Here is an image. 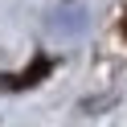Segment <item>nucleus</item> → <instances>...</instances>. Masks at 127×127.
Returning a JSON list of instances; mask_svg holds the SVG:
<instances>
[{
  "label": "nucleus",
  "mask_w": 127,
  "mask_h": 127,
  "mask_svg": "<svg viewBox=\"0 0 127 127\" xmlns=\"http://www.w3.org/2000/svg\"><path fill=\"white\" fill-rule=\"evenodd\" d=\"M123 29H127V21H123Z\"/></svg>",
  "instance_id": "obj_1"
}]
</instances>
